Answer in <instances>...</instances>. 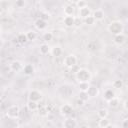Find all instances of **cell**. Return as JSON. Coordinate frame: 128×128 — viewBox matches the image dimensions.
<instances>
[{"label":"cell","instance_id":"obj_1","mask_svg":"<svg viewBox=\"0 0 128 128\" xmlns=\"http://www.w3.org/2000/svg\"><path fill=\"white\" fill-rule=\"evenodd\" d=\"M75 79L78 83H89L92 79V73L87 68H79L75 73Z\"/></svg>","mask_w":128,"mask_h":128},{"label":"cell","instance_id":"obj_2","mask_svg":"<svg viewBox=\"0 0 128 128\" xmlns=\"http://www.w3.org/2000/svg\"><path fill=\"white\" fill-rule=\"evenodd\" d=\"M107 29H108V32H109L110 34H112V35L115 36V35H118V34L123 33L124 26H123V24H122L121 21H119V20H114V21H112V22L109 23Z\"/></svg>","mask_w":128,"mask_h":128},{"label":"cell","instance_id":"obj_3","mask_svg":"<svg viewBox=\"0 0 128 128\" xmlns=\"http://www.w3.org/2000/svg\"><path fill=\"white\" fill-rule=\"evenodd\" d=\"M20 115V108L17 105H12L6 110V116L10 119H17Z\"/></svg>","mask_w":128,"mask_h":128},{"label":"cell","instance_id":"obj_4","mask_svg":"<svg viewBox=\"0 0 128 128\" xmlns=\"http://www.w3.org/2000/svg\"><path fill=\"white\" fill-rule=\"evenodd\" d=\"M77 61H78V59L74 54H69L64 58V65L67 68L71 69L77 65Z\"/></svg>","mask_w":128,"mask_h":128},{"label":"cell","instance_id":"obj_5","mask_svg":"<svg viewBox=\"0 0 128 128\" xmlns=\"http://www.w3.org/2000/svg\"><path fill=\"white\" fill-rule=\"evenodd\" d=\"M42 97H43L42 93L38 90H31L28 94V100L33 101V102H37V103L42 100Z\"/></svg>","mask_w":128,"mask_h":128},{"label":"cell","instance_id":"obj_6","mask_svg":"<svg viewBox=\"0 0 128 128\" xmlns=\"http://www.w3.org/2000/svg\"><path fill=\"white\" fill-rule=\"evenodd\" d=\"M23 66H24V65H23V63H22L21 61H19V60H14V61H12V62L10 63L9 68H10V70H11L12 72L17 73V72L22 71Z\"/></svg>","mask_w":128,"mask_h":128},{"label":"cell","instance_id":"obj_7","mask_svg":"<svg viewBox=\"0 0 128 128\" xmlns=\"http://www.w3.org/2000/svg\"><path fill=\"white\" fill-rule=\"evenodd\" d=\"M77 121L72 117H67L63 121V128H77Z\"/></svg>","mask_w":128,"mask_h":128},{"label":"cell","instance_id":"obj_8","mask_svg":"<svg viewBox=\"0 0 128 128\" xmlns=\"http://www.w3.org/2000/svg\"><path fill=\"white\" fill-rule=\"evenodd\" d=\"M60 114L62 116H65V117H68L72 112H73V107L70 105V104H64L60 107Z\"/></svg>","mask_w":128,"mask_h":128},{"label":"cell","instance_id":"obj_9","mask_svg":"<svg viewBox=\"0 0 128 128\" xmlns=\"http://www.w3.org/2000/svg\"><path fill=\"white\" fill-rule=\"evenodd\" d=\"M86 93H87V95H88L89 98H96L99 95V89H98L97 86L90 84V86H89L88 90L86 91Z\"/></svg>","mask_w":128,"mask_h":128},{"label":"cell","instance_id":"obj_10","mask_svg":"<svg viewBox=\"0 0 128 128\" xmlns=\"http://www.w3.org/2000/svg\"><path fill=\"white\" fill-rule=\"evenodd\" d=\"M91 14H92V11H91V9H90L88 6H86V7H84V8H81V9H79V11H78V16H79V18H82L83 20H84L85 18L91 16Z\"/></svg>","mask_w":128,"mask_h":128},{"label":"cell","instance_id":"obj_11","mask_svg":"<svg viewBox=\"0 0 128 128\" xmlns=\"http://www.w3.org/2000/svg\"><path fill=\"white\" fill-rule=\"evenodd\" d=\"M34 26L36 27L37 30H40V31H43L46 29L47 27V21L43 18H38L35 22H34Z\"/></svg>","mask_w":128,"mask_h":128},{"label":"cell","instance_id":"obj_12","mask_svg":"<svg viewBox=\"0 0 128 128\" xmlns=\"http://www.w3.org/2000/svg\"><path fill=\"white\" fill-rule=\"evenodd\" d=\"M63 13L65 16H74L75 13V6L73 4H66L63 9Z\"/></svg>","mask_w":128,"mask_h":128},{"label":"cell","instance_id":"obj_13","mask_svg":"<svg viewBox=\"0 0 128 128\" xmlns=\"http://www.w3.org/2000/svg\"><path fill=\"white\" fill-rule=\"evenodd\" d=\"M125 41H126V36H125L123 33L118 34V35H115V36H114V39H113V42H114L116 45H118V46L123 45V44L125 43Z\"/></svg>","mask_w":128,"mask_h":128},{"label":"cell","instance_id":"obj_14","mask_svg":"<svg viewBox=\"0 0 128 128\" xmlns=\"http://www.w3.org/2000/svg\"><path fill=\"white\" fill-rule=\"evenodd\" d=\"M22 71H23V73H24L26 76H31V75L34 74L35 68H34V66H33L32 64H25V65L23 66Z\"/></svg>","mask_w":128,"mask_h":128},{"label":"cell","instance_id":"obj_15","mask_svg":"<svg viewBox=\"0 0 128 128\" xmlns=\"http://www.w3.org/2000/svg\"><path fill=\"white\" fill-rule=\"evenodd\" d=\"M93 18L95 19V21H102L105 17V13L102 9H96L94 12H93Z\"/></svg>","mask_w":128,"mask_h":128},{"label":"cell","instance_id":"obj_16","mask_svg":"<svg viewBox=\"0 0 128 128\" xmlns=\"http://www.w3.org/2000/svg\"><path fill=\"white\" fill-rule=\"evenodd\" d=\"M115 97V92L112 89H107L104 91L103 93V100L106 102H109L111 99H113Z\"/></svg>","mask_w":128,"mask_h":128},{"label":"cell","instance_id":"obj_17","mask_svg":"<svg viewBox=\"0 0 128 128\" xmlns=\"http://www.w3.org/2000/svg\"><path fill=\"white\" fill-rule=\"evenodd\" d=\"M63 23L67 28H71L74 26L75 23V17L74 16H65L63 19Z\"/></svg>","mask_w":128,"mask_h":128},{"label":"cell","instance_id":"obj_18","mask_svg":"<svg viewBox=\"0 0 128 128\" xmlns=\"http://www.w3.org/2000/svg\"><path fill=\"white\" fill-rule=\"evenodd\" d=\"M50 51H51V47L47 43H43L39 46V53L41 55H47L50 53Z\"/></svg>","mask_w":128,"mask_h":128},{"label":"cell","instance_id":"obj_19","mask_svg":"<svg viewBox=\"0 0 128 128\" xmlns=\"http://www.w3.org/2000/svg\"><path fill=\"white\" fill-rule=\"evenodd\" d=\"M37 111H38V115L40 117H47L49 115V113H50V110L48 109L47 106H40L39 105Z\"/></svg>","mask_w":128,"mask_h":128},{"label":"cell","instance_id":"obj_20","mask_svg":"<svg viewBox=\"0 0 128 128\" xmlns=\"http://www.w3.org/2000/svg\"><path fill=\"white\" fill-rule=\"evenodd\" d=\"M50 53H51L54 57H59V56H61V55H62L63 50H62V48H61L60 46L55 45V46L51 47V51H50Z\"/></svg>","mask_w":128,"mask_h":128},{"label":"cell","instance_id":"obj_21","mask_svg":"<svg viewBox=\"0 0 128 128\" xmlns=\"http://www.w3.org/2000/svg\"><path fill=\"white\" fill-rule=\"evenodd\" d=\"M26 105H27V108L29 111H37L38 107H39V104L37 102H33V101H29V100Z\"/></svg>","mask_w":128,"mask_h":128},{"label":"cell","instance_id":"obj_22","mask_svg":"<svg viewBox=\"0 0 128 128\" xmlns=\"http://www.w3.org/2000/svg\"><path fill=\"white\" fill-rule=\"evenodd\" d=\"M108 115H109V112L107 109L105 108H101L98 110L97 112V116L100 118V119H104V118H108Z\"/></svg>","mask_w":128,"mask_h":128},{"label":"cell","instance_id":"obj_23","mask_svg":"<svg viewBox=\"0 0 128 128\" xmlns=\"http://www.w3.org/2000/svg\"><path fill=\"white\" fill-rule=\"evenodd\" d=\"M16 40L20 43V44H25L28 42L27 40V36H26V33H19L16 37Z\"/></svg>","mask_w":128,"mask_h":128},{"label":"cell","instance_id":"obj_24","mask_svg":"<svg viewBox=\"0 0 128 128\" xmlns=\"http://www.w3.org/2000/svg\"><path fill=\"white\" fill-rule=\"evenodd\" d=\"M108 103V105L110 106V107H112V108H117L118 106H119V104H120V100H119V98L118 97H114L113 99H111L109 102H107Z\"/></svg>","mask_w":128,"mask_h":128},{"label":"cell","instance_id":"obj_25","mask_svg":"<svg viewBox=\"0 0 128 128\" xmlns=\"http://www.w3.org/2000/svg\"><path fill=\"white\" fill-rule=\"evenodd\" d=\"M26 36H27V40H28V41H34V40L37 38V34H36V32L33 31V30L28 31V32L26 33Z\"/></svg>","mask_w":128,"mask_h":128},{"label":"cell","instance_id":"obj_26","mask_svg":"<svg viewBox=\"0 0 128 128\" xmlns=\"http://www.w3.org/2000/svg\"><path fill=\"white\" fill-rule=\"evenodd\" d=\"M110 123V120L108 118H104V119H100L99 122H98V126L99 128H105L106 126H108Z\"/></svg>","mask_w":128,"mask_h":128},{"label":"cell","instance_id":"obj_27","mask_svg":"<svg viewBox=\"0 0 128 128\" xmlns=\"http://www.w3.org/2000/svg\"><path fill=\"white\" fill-rule=\"evenodd\" d=\"M113 87L115 88V89H121L122 87H123V85H124V83H123V80H121V79H117V80H115L114 82H113Z\"/></svg>","mask_w":128,"mask_h":128},{"label":"cell","instance_id":"obj_28","mask_svg":"<svg viewBox=\"0 0 128 128\" xmlns=\"http://www.w3.org/2000/svg\"><path fill=\"white\" fill-rule=\"evenodd\" d=\"M90 84L89 83H78V88L80 90V92H86L89 88Z\"/></svg>","mask_w":128,"mask_h":128},{"label":"cell","instance_id":"obj_29","mask_svg":"<svg viewBox=\"0 0 128 128\" xmlns=\"http://www.w3.org/2000/svg\"><path fill=\"white\" fill-rule=\"evenodd\" d=\"M75 6L78 9H81V8H84V7L88 6V5H87V2L85 0H78V1L75 2Z\"/></svg>","mask_w":128,"mask_h":128},{"label":"cell","instance_id":"obj_30","mask_svg":"<svg viewBox=\"0 0 128 128\" xmlns=\"http://www.w3.org/2000/svg\"><path fill=\"white\" fill-rule=\"evenodd\" d=\"M53 39V34L51 32H45L44 35H43V40L45 42H49Z\"/></svg>","mask_w":128,"mask_h":128},{"label":"cell","instance_id":"obj_31","mask_svg":"<svg viewBox=\"0 0 128 128\" xmlns=\"http://www.w3.org/2000/svg\"><path fill=\"white\" fill-rule=\"evenodd\" d=\"M84 23H85L86 25H93V24L95 23V19H94L93 16L91 15V16H89V17H87V18L84 19Z\"/></svg>","mask_w":128,"mask_h":128},{"label":"cell","instance_id":"obj_32","mask_svg":"<svg viewBox=\"0 0 128 128\" xmlns=\"http://www.w3.org/2000/svg\"><path fill=\"white\" fill-rule=\"evenodd\" d=\"M79 99L82 100L83 102H85V101H87L89 99V97H88V95H87L86 92H80L79 93Z\"/></svg>","mask_w":128,"mask_h":128},{"label":"cell","instance_id":"obj_33","mask_svg":"<svg viewBox=\"0 0 128 128\" xmlns=\"http://www.w3.org/2000/svg\"><path fill=\"white\" fill-rule=\"evenodd\" d=\"M81 24H82V22H81L80 18H79V17H78V18H75V23H74V26H76V27H79Z\"/></svg>","mask_w":128,"mask_h":128},{"label":"cell","instance_id":"obj_34","mask_svg":"<svg viewBox=\"0 0 128 128\" xmlns=\"http://www.w3.org/2000/svg\"><path fill=\"white\" fill-rule=\"evenodd\" d=\"M24 5H25L24 0H19V1H16V6H18V7H23Z\"/></svg>","mask_w":128,"mask_h":128},{"label":"cell","instance_id":"obj_35","mask_svg":"<svg viewBox=\"0 0 128 128\" xmlns=\"http://www.w3.org/2000/svg\"><path fill=\"white\" fill-rule=\"evenodd\" d=\"M122 128H128V120L127 119L123 120V122H122Z\"/></svg>","mask_w":128,"mask_h":128},{"label":"cell","instance_id":"obj_36","mask_svg":"<svg viewBox=\"0 0 128 128\" xmlns=\"http://www.w3.org/2000/svg\"><path fill=\"white\" fill-rule=\"evenodd\" d=\"M77 103H78V106H83V105H84V102H83L82 100H80V99H78Z\"/></svg>","mask_w":128,"mask_h":128},{"label":"cell","instance_id":"obj_37","mask_svg":"<svg viewBox=\"0 0 128 128\" xmlns=\"http://www.w3.org/2000/svg\"><path fill=\"white\" fill-rule=\"evenodd\" d=\"M123 108H124V110H127V100H125L123 102Z\"/></svg>","mask_w":128,"mask_h":128},{"label":"cell","instance_id":"obj_38","mask_svg":"<svg viewBox=\"0 0 128 128\" xmlns=\"http://www.w3.org/2000/svg\"><path fill=\"white\" fill-rule=\"evenodd\" d=\"M3 12H4V9H3V6L0 4V16L3 14Z\"/></svg>","mask_w":128,"mask_h":128},{"label":"cell","instance_id":"obj_39","mask_svg":"<svg viewBox=\"0 0 128 128\" xmlns=\"http://www.w3.org/2000/svg\"><path fill=\"white\" fill-rule=\"evenodd\" d=\"M3 44H4V41H3V39L0 37V48L3 47Z\"/></svg>","mask_w":128,"mask_h":128},{"label":"cell","instance_id":"obj_40","mask_svg":"<svg viewBox=\"0 0 128 128\" xmlns=\"http://www.w3.org/2000/svg\"><path fill=\"white\" fill-rule=\"evenodd\" d=\"M105 128H116V126H115V125H112V124H109V125L106 126Z\"/></svg>","mask_w":128,"mask_h":128},{"label":"cell","instance_id":"obj_41","mask_svg":"<svg viewBox=\"0 0 128 128\" xmlns=\"http://www.w3.org/2000/svg\"><path fill=\"white\" fill-rule=\"evenodd\" d=\"M1 34H2V29H1V27H0V37H1Z\"/></svg>","mask_w":128,"mask_h":128},{"label":"cell","instance_id":"obj_42","mask_svg":"<svg viewBox=\"0 0 128 128\" xmlns=\"http://www.w3.org/2000/svg\"><path fill=\"white\" fill-rule=\"evenodd\" d=\"M16 128H24V127H23V126H17Z\"/></svg>","mask_w":128,"mask_h":128}]
</instances>
